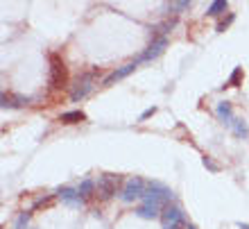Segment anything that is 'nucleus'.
Returning <instances> with one entry per match:
<instances>
[{"instance_id":"7","label":"nucleus","mask_w":249,"mask_h":229,"mask_svg":"<svg viewBox=\"0 0 249 229\" xmlns=\"http://www.w3.org/2000/svg\"><path fill=\"white\" fill-rule=\"evenodd\" d=\"M136 66H138V61H136V59H134V61H127V64H123V66H120V68H116V71H113L111 75H107V77H105V82H102V84H105V86H111L113 82H118V79H124V77H127V75H129V73H134V71H136Z\"/></svg>"},{"instance_id":"9","label":"nucleus","mask_w":249,"mask_h":229,"mask_svg":"<svg viewBox=\"0 0 249 229\" xmlns=\"http://www.w3.org/2000/svg\"><path fill=\"white\" fill-rule=\"evenodd\" d=\"M59 193V197L64 200L66 204H75V207H82V197H79V193H77V189H68V186H64V189H59L57 191Z\"/></svg>"},{"instance_id":"22","label":"nucleus","mask_w":249,"mask_h":229,"mask_svg":"<svg viewBox=\"0 0 249 229\" xmlns=\"http://www.w3.org/2000/svg\"><path fill=\"white\" fill-rule=\"evenodd\" d=\"M154 112H157L154 107H150V109H145V112L141 114V118H138V120H145V118H150V116H152V114H154Z\"/></svg>"},{"instance_id":"11","label":"nucleus","mask_w":249,"mask_h":229,"mask_svg":"<svg viewBox=\"0 0 249 229\" xmlns=\"http://www.w3.org/2000/svg\"><path fill=\"white\" fill-rule=\"evenodd\" d=\"M141 218H157V216H161L163 213V207H159V204H141L138 207V211H136Z\"/></svg>"},{"instance_id":"10","label":"nucleus","mask_w":249,"mask_h":229,"mask_svg":"<svg viewBox=\"0 0 249 229\" xmlns=\"http://www.w3.org/2000/svg\"><path fill=\"white\" fill-rule=\"evenodd\" d=\"M30 102V98H23V95H12V93H2V109H16V107H23Z\"/></svg>"},{"instance_id":"16","label":"nucleus","mask_w":249,"mask_h":229,"mask_svg":"<svg viewBox=\"0 0 249 229\" xmlns=\"http://www.w3.org/2000/svg\"><path fill=\"white\" fill-rule=\"evenodd\" d=\"M93 191H95V182H93V179H84V182L77 186V193L82 200H84V197H91Z\"/></svg>"},{"instance_id":"4","label":"nucleus","mask_w":249,"mask_h":229,"mask_svg":"<svg viewBox=\"0 0 249 229\" xmlns=\"http://www.w3.org/2000/svg\"><path fill=\"white\" fill-rule=\"evenodd\" d=\"M50 84L53 89H64L68 84V68L57 53L50 55Z\"/></svg>"},{"instance_id":"17","label":"nucleus","mask_w":249,"mask_h":229,"mask_svg":"<svg viewBox=\"0 0 249 229\" xmlns=\"http://www.w3.org/2000/svg\"><path fill=\"white\" fill-rule=\"evenodd\" d=\"M165 7H168L172 14H179V12H184V9H190V2L188 0H179V2H168Z\"/></svg>"},{"instance_id":"3","label":"nucleus","mask_w":249,"mask_h":229,"mask_svg":"<svg viewBox=\"0 0 249 229\" xmlns=\"http://www.w3.org/2000/svg\"><path fill=\"white\" fill-rule=\"evenodd\" d=\"M123 186V177L113 175V172H107V175H100L98 182H95V191L100 193L102 200H109L111 195H116Z\"/></svg>"},{"instance_id":"19","label":"nucleus","mask_w":249,"mask_h":229,"mask_svg":"<svg viewBox=\"0 0 249 229\" xmlns=\"http://www.w3.org/2000/svg\"><path fill=\"white\" fill-rule=\"evenodd\" d=\"M27 225H30V213H20V216L16 218V225H14V227L16 229H27Z\"/></svg>"},{"instance_id":"6","label":"nucleus","mask_w":249,"mask_h":229,"mask_svg":"<svg viewBox=\"0 0 249 229\" xmlns=\"http://www.w3.org/2000/svg\"><path fill=\"white\" fill-rule=\"evenodd\" d=\"M165 46H168V39H165V37H161V39H152L150 46L145 48L143 53L136 57V61L138 64H143V61H152V59H157L159 55L165 50Z\"/></svg>"},{"instance_id":"1","label":"nucleus","mask_w":249,"mask_h":229,"mask_svg":"<svg viewBox=\"0 0 249 229\" xmlns=\"http://www.w3.org/2000/svg\"><path fill=\"white\" fill-rule=\"evenodd\" d=\"M93 84H95V71L79 73L77 77H75V82H72L71 100H72V102H79V100H84L86 95L93 91Z\"/></svg>"},{"instance_id":"5","label":"nucleus","mask_w":249,"mask_h":229,"mask_svg":"<svg viewBox=\"0 0 249 229\" xmlns=\"http://www.w3.org/2000/svg\"><path fill=\"white\" fill-rule=\"evenodd\" d=\"M145 189H147V182L145 179H141V177H129L127 182H124V186H123V200L124 202H134V200H143V193H145Z\"/></svg>"},{"instance_id":"18","label":"nucleus","mask_w":249,"mask_h":229,"mask_svg":"<svg viewBox=\"0 0 249 229\" xmlns=\"http://www.w3.org/2000/svg\"><path fill=\"white\" fill-rule=\"evenodd\" d=\"M240 79H243V68H233V73H231V77H229V84L227 86H238Z\"/></svg>"},{"instance_id":"12","label":"nucleus","mask_w":249,"mask_h":229,"mask_svg":"<svg viewBox=\"0 0 249 229\" xmlns=\"http://www.w3.org/2000/svg\"><path fill=\"white\" fill-rule=\"evenodd\" d=\"M215 114H217V118H220L222 123H227V125L236 123V118H233V114H231V105H229V102H220V105L215 107Z\"/></svg>"},{"instance_id":"2","label":"nucleus","mask_w":249,"mask_h":229,"mask_svg":"<svg viewBox=\"0 0 249 229\" xmlns=\"http://www.w3.org/2000/svg\"><path fill=\"white\" fill-rule=\"evenodd\" d=\"M172 200V191L161 186L157 182H150L147 184V189L143 193V202L145 204H159V207H165V204H170Z\"/></svg>"},{"instance_id":"8","label":"nucleus","mask_w":249,"mask_h":229,"mask_svg":"<svg viewBox=\"0 0 249 229\" xmlns=\"http://www.w3.org/2000/svg\"><path fill=\"white\" fill-rule=\"evenodd\" d=\"M161 218H163V225H184V211L177 204H165Z\"/></svg>"},{"instance_id":"15","label":"nucleus","mask_w":249,"mask_h":229,"mask_svg":"<svg viewBox=\"0 0 249 229\" xmlns=\"http://www.w3.org/2000/svg\"><path fill=\"white\" fill-rule=\"evenodd\" d=\"M227 9H229V2H227V0H215V2L209 5L206 14H209V16H220V14H224Z\"/></svg>"},{"instance_id":"24","label":"nucleus","mask_w":249,"mask_h":229,"mask_svg":"<svg viewBox=\"0 0 249 229\" xmlns=\"http://www.w3.org/2000/svg\"><path fill=\"white\" fill-rule=\"evenodd\" d=\"M184 225H163V229H181Z\"/></svg>"},{"instance_id":"14","label":"nucleus","mask_w":249,"mask_h":229,"mask_svg":"<svg viewBox=\"0 0 249 229\" xmlns=\"http://www.w3.org/2000/svg\"><path fill=\"white\" fill-rule=\"evenodd\" d=\"M84 112H79V109H75V112H66V114H61V123H66V125H72V123H82L84 120Z\"/></svg>"},{"instance_id":"25","label":"nucleus","mask_w":249,"mask_h":229,"mask_svg":"<svg viewBox=\"0 0 249 229\" xmlns=\"http://www.w3.org/2000/svg\"><path fill=\"white\" fill-rule=\"evenodd\" d=\"M240 227H243V229H249V227H247V225H240Z\"/></svg>"},{"instance_id":"13","label":"nucleus","mask_w":249,"mask_h":229,"mask_svg":"<svg viewBox=\"0 0 249 229\" xmlns=\"http://www.w3.org/2000/svg\"><path fill=\"white\" fill-rule=\"evenodd\" d=\"M172 27H175V20H163V23H159V25L152 27V37H154V39H161V37H165V34L170 32Z\"/></svg>"},{"instance_id":"21","label":"nucleus","mask_w":249,"mask_h":229,"mask_svg":"<svg viewBox=\"0 0 249 229\" xmlns=\"http://www.w3.org/2000/svg\"><path fill=\"white\" fill-rule=\"evenodd\" d=\"M231 20H233V16H227V20H220V23H217V30H220V32H224V30L231 25Z\"/></svg>"},{"instance_id":"26","label":"nucleus","mask_w":249,"mask_h":229,"mask_svg":"<svg viewBox=\"0 0 249 229\" xmlns=\"http://www.w3.org/2000/svg\"><path fill=\"white\" fill-rule=\"evenodd\" d=\"M188 229H195V227H193V225H188Z\"/></svg>"},{"instance_id":"20","label":"nucleus","mask_w":249,"mask_h":229,"mask_svg":"<svg viewBox=\"0 0 249 229\" xmlns=\"http://www.w3.org/2000/svg\"><path fill=\"white\" fill-rule=\"evenodd\" d=\"M231 127H233V132H236L238 136H247V127H245L243 123H238V120H236V123L231 125Z\"/></svg>"},{"instance_id":"23","label":"nucleus","mask_w":249,"mask_h":229,"mask_svg":"<svg viewBox=\"0 0 249 229\" xmlns=\"http://www.w3.org/2000/svg\"><path fill=\"white\" fill-rule=\"evenodd\" d=\"M204 166H206V168H211V171H217V166L213 164L211 159H204Z\"/></svg>"}]
</instances>
